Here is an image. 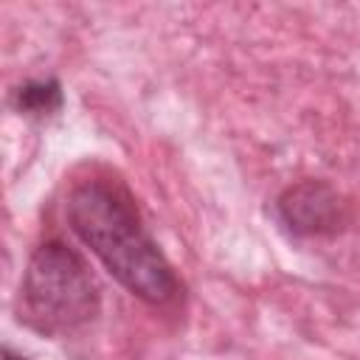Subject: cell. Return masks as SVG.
I'll list each match as a JSON object with an SVG mask.
<instances>
[{"label": "cell", "mask_w": 360, "mask_h": 360, "mask_svg": "<svg viewBox=\"0 0 360 360\" xmlns=\"http://www.w3.org/2000/svg\"><path fill=\"white\" fill-rule=\"evenodd\" d=\"M278 219L295 236H323L346 222V202L326 180H301L276 200Z\"/></svg>", "instance_id": "3957f363"}, {"label": "cell", "mask_w": 360, "mask_h": 360, "mask_svg": "<svg viewBox=\"0 0 360 360\" xmlns=\"http://www.w3.org/2000/svg\"><path fill=\"white\" fill-rule=\"evenodd\" d=\"M101 307L87 262L62 239H48L28 256L17 292L20 323L56 338L87 326Z\"/></svg>", "instance_id": "7a4b0ae2"}, {"label": "cell", "mask_w": 360, "mask_h": 360, "mask_svg": "<svg viewBox=\"0 0 360 360\" xmlns=\"http://www.w3.org/2000/svg\"><path fill=\"white\" fill-rule=\"evenodd\" d=\"M70 231L135 298L163 307L177 298L180 281L152 239L132 194L110 177L79 180L65 202Z\"/></svg>", "instance_id": "6da1fadb"}, {"label": "cell", "mask_w": 360, "mask_h": 360, "mask_svg": "<svg viewBox=\"0 0 360 360\" xmlns=\"http://www.w3.org/2000/svg\"><path fill=\"white\" fill-rule=\"evenodd\" d=\"M0 360H28V357H22V354H17V352H11L8 346H3V354H0Z\"/></svg>", "instance_id": "5b68a950"}, {"label": "cell", "mask_w": 360, "mask_h": 360, "mask_svg": "<svg viewBox=\"0 0 360 360\" xmlns=\"http://www.w3.org/2000/svg\"><path fill=\"white\" fill-rule=\"evenodd\" d=\"M14 107L25 115H51L62 107V84L56 79L25 82L14 90Z\"/></svg>", "instance_id": "277c9868"}]
</instances>
